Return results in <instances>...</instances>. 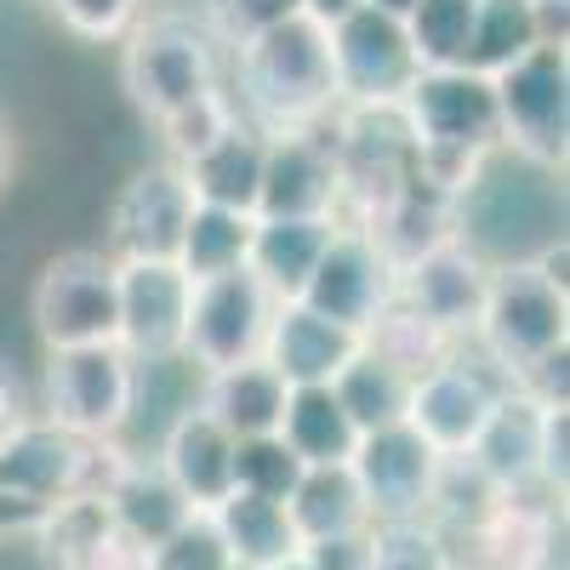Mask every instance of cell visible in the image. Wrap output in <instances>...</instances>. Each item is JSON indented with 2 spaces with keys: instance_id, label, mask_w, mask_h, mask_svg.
Segmentation results:
<instances>
[{
  "instance_id": "cell-1",
  "label": "cell",
  "mask_w": 570,
  "mask_h": 570,
  "mask_svg": "<svg viewBox=\"0 0 570 570\" xmlns=\"http://www.w3.org/2000/svg\"><path fill=\"white\" fill-rule=\"evenodd\" d=\"M400 120L411 137V166L422 183L462 200L485 160L502 149L497 91L480 69H416L400 98Z\"/></svg>"
},
{
  "instance_id": "cell-2",
  "label": "cell",
  "mask_w": 570,
  "mask_h": 570,
  "mask_svg": "<svg viewBox=\"0 0 570 570\" xmlns=\"http://www.w3.org/2000/svg\"><path fill=\"white\" fill-rule=\"evenodd\" d=\"M234 75H240V104L234 109H246L263 137L308 131L343 109L337 69H331V29L308 12L285 18L279 29L240 46L234 52Z\"/></svg>"
},
{
  "instance_id": "cell-3",
  "label": "cell",
  "mask_w": 570,
  "mask_h": 570,
  "mask_svg": "<svg viewBox=\"0 0 570 570\" xmlns=\"http://www.w3.org/2000/svg\"><path fill=\"white\" fill-rule=\"evenodd\" d=\"M468 337L480 343L485 365L508 376V389H519L548 354L570 348V292L537 257L491 263L485 303Z\"/></svg>"
},
{
  "instance_id": "cell-4",
  "label": "cell",
  "mask_w": 570,
  "mask_h": 570,
  "mask_svg": "<svg viewBox=\"0 0 570 570\" xmlns=\"http://www.w3.org/2000/svg\"><path fill=\"white\" fill-rule=\"evenodd\" d=\"M126 462L131 456L115 440H80L58 422L29 416L23 428H12V440H0V491L29 508H52L69 497H109Z\"/></svg>"
},
{
  "instance_id": "cell-5",
  "label": "cell",
  "mask_w": 570,
  "mask_h": 570,
  "mask_svg": "<svg viewBox=\"0 0 570 570\" xmlns=\"http://www.w3.org/2000/svg\"><path fill=\"white\" fill-rule=\"evenodd\" d=\"M120 86L142 120H166L217 80V40L188 18H137L120 46Z\"/></svg>"
},
{
  "instance_id": "cell-6",
  "label": "cell",
  "mask_w": 570,
  "mask_h": 570,
  "mask_svg": "<svg viewBox=\"0 0 570 570\" xmlns=\"http://www.w3.org/2000/svg\"><path fill=\"white\" fill-rule=\"evenodd\" d=\"M502 149L542 171L564 166L570 149V52L559 40H537L525 58L491 75Z\"/></svg>"
},
{
  "instance_id": "cell-7",
  "label": "cell",
  "mask_w": 570,
  "mask_h": 570,
  "mask_svg": "<svg viewBox=\"0 0 570 570\" xmlns=\"http://www.w3.org/2000/svg\"><path fill=\"white\" fill-rule=\"evenodd\" d=\"M29 314H35V331H40L46 354L120 343L115 257L109 252H58L35 279Z\"/></svg>"
},
{
  "instance_id": "cell-8",
  "label": "cell",
  "mask_w": 570,
  "mask_h": 570,
  "mask_svg": "<svg viewBox=\"0 0 570 570\" xmlns=\"http://www.w3.org/2000/svg\"><path fill=\"white\" fill-rule=\"evenodd\" d=\"M137 360L120 343L63 348L46 360V422L80 440H115L137 411Z\"/></svg>"
},
{
  "instance_id": "cell-9",
  "label": "cell",
  "mask_w": 570,
  "mask_h": 570,
  "mask_svg": "<svg viewBox=\"0 0 570 570\" xmlns=\"http://www.w3.org/2000/svg\"><path fill=\"white\" fill-rule=\"evenodd\" d=\"M274 320V297L268 285L240 263L228 274L195 279V297H188V331H183V354L200 371H223L263 354V331Z\"/></svg>"
},
{
  "instance_id": "cell-10",
  "label": "cell",
  "mask_w": 570,
  "mask_h": 570,
  "mask_svg": "<svg viewBox=\"0 0 570 570\" xmlns=\"http://www.w3.org/2000/svg\"><path fill=\"white\" fill-rule=\"evenodd\" d=\"M331 69H337L343 109H394L405 86L416 80V52L405 40V23L371 7L343 12L331 23Z\"/></svg>"
},
{
  "instance_id": "cell-11",
  "label": "cell",
  "mask_w": 570,
  "mask_h": 570,
  "mask_svg": "<svg viewBox=\"0 0 570 570\" xmlns=\"http://www.w3.org/2000/svg\"><path fill=\"white\" fill-rule=\"evenodd\" d=\"M502 400V383L485 371V365H473L462 354H451L445 365L434 371H422L416 383H411V400H405V428L434 451L440 462L451 456H468L473 440L485 434V422Z\"/></svg>"
},
{
  "instance_id": "cell-12",
  "label": "cell",
  "mask_w": 570,
  "mask_h": 570,
  "mask_svg": "<svg viewBox=\"0 0 570 570\" xmlns=\"http://www.w3.org/2000/svg\"><path fill=\"white\" fill-rule=\"evenodd\" d=\"M303 308H314L320 320L343 325V331H371V320L394 303V268L389 257L371 246V234L354 228V223H337L331 228V240L314 263V274L303 279L297 292Z\"/></svg>"
},
{
  "instance_id": "cell-13",
  "label": "cell",
  "mask_w": 570,
  "mask_h": 570,
  "mask_svg": "<svg viewBox=\"0 0 570 570\" xmlns=\"http://www.w3.org/2000/svg\"><path fill=\"white\" fill-rule=\"evenodd\" d=\"M115 292H120V348L137 365L177 360L195 279H188L171 257H120L115 263Z\"/></svg>"
},
{
  "instance_id": "cell-14",
  "label": "cell",
  "mask_w": 570,
  "mask_h": 570,
  "mask_svg": "<svg viewBox=\"0 0 570 570\" xmlns=\"http://www.w3.org/2000/svg\"><path fill=\"white\" fill-rule=\"evenodd\" d=\"M343 212V177L331 149V120L308 131H274L263 137V183H257V217H331Z\"/></svg>"
},
{
  "instance_id": "cell-15",
  "label": "cell",
  "mask_w": 570,
  "mask_h": 570,
  "mask_svg": "<svg viewBox=\"0 0 570 570\" xmlns=\"http://www.w3.org/2000/svg\"><path fill=\"white\" fill-rule=\"evenodd\" d=\"M348 473L371 508V525H394V519H428L440 485V456L428 451L405 422L394 428H371L360 434Z\"/></svg>"
},
{
  "instance_id": "cell-16",
  "label": "cell",
  "mask_w": 570,
  "mask_h": 570,
  "mask_svg": "<svg viewBox=\"0 0 570 570\" xmlns=\"http://www.w3.org/2000/svg\"><path fill=\"white\" fill-rule=\"evenodd\" d=\"M451 570H548L553 559V508L537 497H502L480 519L445 531Z\"/></svg>"
},
{
  "instance_id": "cell-17",
  "label": "cell",
  "mask_w": 570,
  "mask_h": 570,
  "mask_svg": "<svg viewBox=\"0 0 570 570\" xmlns=\"http://www.w3.org/2000/svg\"><path fill=\"white\" fill-rule=\"evenodd\" d=\"M485 279H491V263L456 234V240H445L428 257H416L405 274H394V303H405L416 320L440 325L445 337L462 343L473 331V320H480Z\"/></svg>"
},
{
  "instance_id": "cell-18",
  "label": "cell",
  "mask_w": 570,
  "mask_h": 570,
  "mask_svg": "<svg viewBox=\"0 0 570 570\" xmlns=\"http://www.w3.org/2000/svg\"><path fill=\"white\" fill-rule=\"evenodd\" d=\"M195 212V195H188V177L183 166L160 160V166H142L109 212V257H171L177 263V240H183V223Z\"/></svg>"
},
{
  "instance_id": "cell-19",
  "label": "cell",
  "mask_w": 570,
  "mask_h": 570,
  "mask_svg": "<svg viewBox=\"0 0 570 570\" xmlns=\"http://www.w3.org/2000/svg\"><path fill=\"white\" fill-rule=\"evenodd\" d=\"M360 348H365L360 331L331 325V320H320L314 308H303L292 297V303H274V320L263 331V354L257 360L279 376L285 389H331Z\"/></svg>"
},
{
  "instance_id": "cell-20",
  "label": "cell",
  "mask_w": 570,
  "mask_h": 570,
  "mask_svg": "<svg viewBox=\"0 0 570 570\" xmlns=\"http://www.w3.org/2000/svg\"><path fill=\"white\" fill-rule=\"evenodd\" d=\"M456 206L462 200H451L445 188H434V183H422L416 171H411V183L400 188V195H389L383 206H376L365 223H354V228H365L371 234V246L389 257V268L394 274H405L416 257H428L434 246H445V240H456Z\"/></svg>"
},
{
  "instance_id": "cell-21",
  "label": "cell",
  "mask_w": 570,
  "mask_h": 570,
  "mask_svg": "<svg viewBox=\"0 0 570 570\" xmlns=\"http://www.w3.org/2000/svg\"><path fill=\"white\" fill-rule=\"evenodd\" d=\"M155 468L183 491V502L195 508V513H212V508L234 491V440L223 434V428H217L200 405H188V411L166 428Z\"/></svg>"
},
{
  "instance_id": "cell-22",
  "label": "cell",
  "mask_w": 570,
  "mask_h": 570,
  "mask_svg": "<svg viewBox=\"0 0 570 570\" xmlns=\"http://www.w3.org/2000/svg\"><path fill=\"white\" fill-rule=\"evenodd\" d=\"M553 405L531 400L525 389H502L485 434L473 440L468 462L485 473V480L502 491V497H531L537 485V462H542V416Z\"/></svg>"
},
{
  "instance_id": "cell-23",
  "label": "cell",
  "mask_w": 570,
  "mask_h": 570,
  "mask_svg": "<svg viewBox=\"0 0 570 570\" xmlns=\"http://www.w3.org/2000/svg\"><path fill=\"white\" fill-rule=\"evenodd\" d=\"M285 394L292 389H285L263 360H240V365L206 371V389H200L195 405L223 428L228 440H268V434H279Z\"/></svg>"
},
{
  "instance_id": "cell-24",
  "label": "cell",
  "mask_w": 570,
  "mask_h": 570,
  "mask_svg": "<svg viewBox=\"0 0 570 570\" xmlns=\"http://www.w3.org/2000/svg\"><path fill=\"white\" fill-rule=\"evenodd\" d=\"M331 217H257L252 223V246H246V268L268 285L274 303H292L303 292V279L314 274L325 240H331Z\"/></svg>"
},
{
  "instance_id": "cell-25",
  "label": "cell",
  "mask_w": 570,
  "mask_h": 570,
  "mask_svg": "<svg viewBox=\"0 0 570 570\" xmlns=\"http://www.w3.org/2000/svg\"><path fill=\"white\" fill-rule=\"evenodd\" d=\"M206 519H212V531H217L228 564L274 570L279 559L303 553V542H297V531H292V513H285V502H268V497H252V491H228Z\"/></svg>"
},
{
  "instance_id": "cell-26",
  "label": "cell",
  "mask_w": 570,
  "mask_h": 570,
  "mask_svg": "<svg viewBox=\"0 0 570 570\" xmlns=\"http://www.w3.org/2000/svg\"><path fill=\"white\" fill-rule=\"evenodd\" d=\"M188 195L200 206H223V212H246L257 217V183H263V131L257 126H234L217 149H206L200 160L183 166Z\"/></svg>"
},
{
  "instance_id": "cell-27",
  "label": "cell",
  "mask_w": 570,
  "mask_h": 570,
  "mask_svg": "<svg viewBox=\"0 0 570 570\" xmlns=\"http://www.w3.org/2000/svg\"><path fill=\"white\" fill-rule=\"evenodd\" d=\"M109 519L120 531H131L137 542H149V548H160L171 531H183L188 519H195V508L183 502V491L166 480V473L155 468V462H126L120 468V480L109 485Z\"/></svg>"
},
{
  "instance_id": "cell-28",
  "label": "cell",
  "mask_w": 570,
  "mask_h": 570,
  "mask_svg": "<svg viewBox=\"0 0 570 570\" xmlns=\"http://www.w3.org/2000/svg\"><path fill=\"white\" fill-rule=\"evenodd\" d=\"M285 513H292V531L297 542H325V537H348L371 525V508L354 485L348 462L337 468H303L297 491L285 497Z\"/></svg>"
},
{
  "instance_id": "cell-29",
  "label": "cell",
  "mask_w": 570,
  "mask_h": 570,
  "mask_svg": "<svg viewBox=\"0 0 570 570\" xmlns=\"http://www.w3.org/2000/svg\"><path fill=\"white\" fill-rule=\"evenodd\" d=\"M279 440L303 468H337L354 456L360 428L348 422V411L337 405L331 389H292L285 394V416H279Z\"/></svg>"
},
{
  "instance_id": "cell-30",
  "label": "cell",
  "mask_w": 570,
  "mask_h": 570,
  "mask_svg": "<svg viewBox=\"0 0 570 570\" xmlns=\"http://www.w3.org/2000/svg\"><path fill=\"white\" fill-rule=\"evenodd\" d=\"M331 394H337V405L348 411V422L360 428V434H371V428H394L405 422V400H411V376H400L389 360H376L371 348H360L343 376L331 383Z\"/></svg>"
},
{
  "instance_id": "cell-31",
  "label": "cell",
  "mask_w": 570,
  "mask_h": 570,
  "mask_svg": "<svg viewBox=\"0 0 570 570\" xmlns=\"http://www.w3.org/2000/svg\"><path fill=\"white\" fill-rule=\"evenodd\" d=\"M252 223L246 212H223V206H200L188 212L183 223V240H177V268L188 279H212V274H228L246 263V246H252Z\"/></svg>"
},
{
  "instance_id": "cell-32",
  "label": "cell",
  "mask_w": 570,
  "mask_h": 570,
  "mask_svg": "<svg viewBox=\"0 0 570 570\" xmlns=\"http://www.w3.org/2000/svg\"><path fill=\"white\" fill-rule=\"evenodd\" d=\"M473 18H480V0H416L400 18L416 52V69H468Z\"/></svg>"
},
{
  "instance_id": "cell-33",
  "label": "cell",
  "mask_w": 570,
  "mask_h": 570,
  "mask_svg": "<svg viewBox=\"0 0 570 570\" xmlns=\"http://www.w3.org/2000/svg\"><path fill=\"white\" fill-rule=\"evenodd\" d=\"M109 525H115V519H109V502H104V497H69V502L40 508V519H35L29 537L40 542L46 570H86L91 548L104 542Z\"/></svg>"
},
{
  "instance_id": "cell-34",
  "label": "cell",
  "mask_w": 570,
  "mask_h": 570,
  "mask_svg": "<svg viewBox=\"0 0 570 570\" xmlns=\"http://www.w3.org/2000/svg\"><path fill=\"white\" fill-rule=\"evenodd\" d=\"M365 348H371L376 360H389L400 376H411V383H416L422 371H434V365H445V360L456 354V337H445L440 325L416 320L405 303H389L383 314L371 320Z\"/></svg>"
},
{
  "instance_id": "cell-35",
  "label": "cell",
  "mask_w": 570,
  "mask_h": 570,
  "mask_svg": "<svg viewBox=\"0 0 570 570\" xmlns=\"http://www.w3.org/2000/svg\"><path fill=\"white\" fill-rule=\"evenodd\" d=\"M537 40H542V0H480L468 69L497 75V69H508L513 58H525Z\"/></svg>"
},
{
  "instance_id": "cell-36",
  "label": "cell",
  "mask_w": 570,
  "mask_h": 570,
  "mask_svg": "<svg viewBox=\"0 0 570 570\" xmlns=\"http://www.w3.org/2000/svg\"><path fill=\"white\" fill-rule=\"evenodd\" d=\"M234 126H240V109H234V98L223 86H212V91H200L195 104H183L177 115H166L160 137H166L171 166H188V160H200L206 149H217Z\"/></svg>"
},
{
  "instance_id": "cell-37",
  "label": "cell",
  "mask_w": 570,
  "mask_h": 570,
  "mask_svg": "<svg viewBox=\"0 0 570 570\" xmlns=\"http://www.w3.org/2000/svg\"><path fill=\"white\" fill-rule=\"evenodd\" d=\"M371 570H451L445 531L428 525V519L371 525Z\"/></svg>"
},
{
  "instance_id": "cell-38",
  "label": "cell",
  "mask_w": 570,
  "mask_h": 570,
  "mask_svg": "<svg viewBox=\"0 0 570 570\" xmlns=\"http://www.w3.org/2000/svg\"><path fill=\"white\" fill-rule=\"evenodd\" d=\"M303 480V462L285 451L279 434L268 440H234V491H252L268 502H285Z\"/></svg>"
},
{
  "instance_id": "cell-39",
  "label": "cell",
  "mask_w": 570,
  "mask_h": 570,
  "mask_svg": "<svg viewBox=\"0 0 570 570\" xmlns=\"http://www.w3.org/2000/svg\"><path fill=\"white\" fill-rule=\"evenodd\" d=\"M303 12V0H206V35L217 40V46H252L257 35H268V29H279L285 18H297Z\"/></svg>"
},
{
  "instance_id": "cell-40",
  "label": "cell",
  "mask_w": 570,
  "mask_h": 570,
  "mask_svg": "<svg viewBox=\"0 0 570 570\" xmlns=\"http://www.w3.org/2000/svg\"><path fill=\"white\" fill-rule=\"evenodd\" d=\"M52 7V18L80 35V40H126L131 23L142 18V0H46Z\"/></svg>"
},
{
  "instance_id": "cell-41",
  "label": "cell",
  "mask_w": 570,
  "mask_h": 570,
  "mask_svg": "<svg viewBox=\"0 0 570 570\" xmlns=\"http://www.w3.org/2000/svg\"><path fill=\"white\" fill-rule=\"evenodd\" d=\"M223 564H228V553H223V542H217L206 513H195L183 531H171L155 548V570H223Z\"/></svg>"
},
{
  "instance_id": "cell-42",
  "label": "cell",
  "mask_w": 570,
  "mask_h": 570,
  "mask_svg": "<svg viewBox=\"0 0 570 570\" xmlns=\"http://www.w3.org/2000/svg\"><path fill=\"white\" fill-rule=\"evenodd\" d=\"M564 480H570V411H548L542 416V462H537V485L542 497L564 502Z\"/></svg>"
},
{
  "instance_id": "cell-43",
  "label": "cell",
  "mask_w": 570,
  "mask_h": 570,
  "mask_svg": "<svg viewBox=\"0 0 570 570\" xmlns=\"http://www.w3.org/2000/svg\"><path fill=\"white\" fill-rule=\"evenodd\" d=\"M308 570H371V525L348 531V537H325V542H303Z\"/></svg>"
},
{
  "instance_id": "cell-44",
  "label": "cell",
  "mask_w": 570,
  "mask_h": 570,
  "mask_svg": "<svg viewBox=\"0 0 570 570\" xmlns=\"http://www.w3.org/2000/svg\"><path fill=\"white\" fill-rule=\"evenodd\" d=\"M86 570H155V548H149V542H137V537L120 531V525H109L104 542L91 548Z\"/></svg>"
},
{
  "instance_id": "cell-45",
  "label": "cell",
  "mask_w": 570,
  "mask_h": 570,
  "mask_svg": "<svg viewBox=\"0 0 570 570\" xmlns=\"http://www.w3.org/2000/svg\"><path fill=\"white\" fill-rule=\"evenodd\" d=\"M29 422V400H23V383L12 365H0V440H12V428Z\"/></svg>"
},
{
  "instance_id": "cell-46",
  "label": "cell",
  "mask_w": 570,
  "mask_h": 570,
  "mask_svg": "<svg viewBox=\"0 0 570 570\" xmlns=\"http://www.w3.org/2000/svg\"><path fill=\"white\" fill-rule=\"evenodd\" d=\"M35 519H40V508H29V502H18V497L0 491V542L29 537V531H35Z\"/></svg>"
},
{
  "instance_id": "cell-47",
  "label": "cell",
  "mask_w": 570,
  "mask_h": 570,
  "mask_svg": "<svg viewBox=\"0 0 570 570\" xmlns=\"http://www.w3.org/2000/svg\"><path fill=\"white\" fill-rule=\"evenodd\" d=\"M354 7H360V0H303V12H308V18H320L325 29L337 23L343 12H354Z\"/></svg>"
},
{
  "instance_id": "cell-48",
  "label": "cell",
  "mask_w": 570,
  "mask_h": 570,
  "mask_svg": "<svg viewBox=\"0 0 570 570\" xmlns=\"http://www.w3.org/2000/svg\"><path fill=\"white\" fill-rule=\"evenodd\" d=\"M360 7H371V12H389V18H405L416 0H360Z\"/></svg>"
},
{
  "instance_id": "cell-49",
  "label": "cell",
  "mask_w": 570,
  "mask_h": 570,
  "mask_svg": "<svg viewBox=\"0 0 570 570\" xmlns=\"http://www.w3.org/2000/svg\"><path fill=\"white\" fill-rule=\"evenodd\" d=\"M7 171H12V137H7V126H0V183H7Z\"/></svg>"
},
{
  "instance_id": "cell-50",
  "label": "cell",
  "mask_w": 570,
  "mask_h": 570,
  "mask_svg": "<svg viewBox=\"0 0 570 570\" xmlns=\"http://www.w3.org/2000/svg\"><path fill=\"white\" fill-rule=\"evenodd\" d=\"M274 570H308V559H303V553H292V559H279Z\"/></svg>"
},
{
  "instance_id": "cell-51",
  "label": "cell",
  "mask_w": 570,
  "mask_h": 570,
  "mask_svg": "<svg viewBox=\"0 0 570 570\" xmlns=\"http://www.w3.org/2000/svg\"><path fill=\"white\" fill-rule=\"evenodd\" d=\"M223 570H246V564H223Z\"/></svg>"
}]
</instances>
